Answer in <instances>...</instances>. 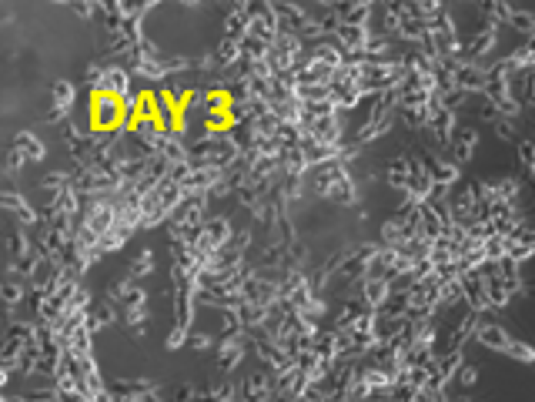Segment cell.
<instances>
[{
  "instance_id": "1",
  "label": "cell",
  "mask_w": 535,
  "mask_h": 402,
  "mask_svg": "<svg viewBox=\"0 0 535 402\" xmlns=\"http://www.w3.org/2000/svg\"><path fill=\"white\" fill-rule=\"evenodd\" d=\"M475 342L485 345V349H492V352H502V356L515 359V362H522V366H532L535 362L532 345L515 339V335H512L502 322H495V319H482V322H478V328H475Z\"/></svg>"
},
{
  "instance_id": "2",
  "label": "cell",
  "mask_w": 535,
  "mask_h": 402,
  "mask_svg": "<svg viewBox=\"0 0 535 402\" xmlns=\"http://www.w3.org/2000/svg\"><path fill=\"white\" fill-rule=\"evenodd\" d=\"M3 208H7L10 215H17V221H20L24 228H34V225L41 221V215L34 212L31 205L24 201V195H20V191H14V188H7V191H3Z\"/></svg>"
},
{
  "instance_id": "3",
  "label": "cell",
  "mask_w": 535,
  "mask_h": 402,
  "mask_svg": "<svg viewBox=\"0 0 535 402\" xmlns=\"http://www.w3.org/2000/svg\"><path fill=\"white\" fill-rule=\"evenodd\" d=\"M431 178H435V188H438V191H452V188H459L462 168L455 165V161L431 158Z\"/></svg>"
},
{
  "instance_id": "4",
  "label": "cell",
  "mask_w": 535,
  "mask_h": 402,
  "mask_svg": "<svg viewBox=\"0 0 535 402\" xmlns=\"http://www.w3.org/2000/svg\"><path fill=\"white\" fill-rule=\"evenodd\" d=\"M214 352H217V366L224 372H231L241 362V356H245V339L241 335H228V339H221V345Z\"/></svg>"
},
{
  "instance_id": "5",
  "label": "cell",
  "mask_w": 535,
  "mask_h": 402,
  "mask_svg": "<svg viewBox=\"0 0 535 402\" xmlns=\"http://www.w3.org/2000/svg\"><path fill=\"white\" fill-rule=\"evenodd\" d=\"M385 178H388V185L398 188V191L405 195V191L412 188V158H405V155L392 158V161H388V174H385Z\"/></svg>"
},
{
  "instance_id": "6",
  "label": "cell",
  "mask_w": 535,
  "mask_h": 402,
  "mask_svg": "<svg viewBox=\"0 0 535 402\" xmlns=\"http://www.w3.org/2000/svg\"><path fill=\"white\" fill-rule=\"evenodd\" d=\"M14 151L24 158V161H44V155H47L44 141H37V134H31V131H20V134H17Z\"/></svg>"
},
{
  "instance_id": "7",
  "label": "cell",
  "mask_w": 535,
  "mask_h": 402,
  "mask_svg": "<svg viewBox=\"0 0 535 402\" xmlns=\"http://www.w3.org/2000/svg\"><path fill=\"white\" fill-rule=\"evenodd\" d=\"M475 148H478V134H475L472 127H462V131H455V138H452L455 165H465V161H472Z\"/></svg>"
},
{
  "instance_id": "8",
  "label": "cell",
  "mask_w": 535,
  "mask_h": 402,
  "mask_svg": "<svg viewBox=\"0 0 535 402\" xmlns=\"http://www.w3.org/2000/svg\"><path fill=\"white\" fill-rule=\"evenodd\" d=\"M54 104L57 108H67L71 111V104H74V84L71 81H54Z\"/></svg>"
},
{
  "instance_id": "9",
  "label": "cell",
  "mask_w": 535,
  "mask_h": 402,
  "mask_svg": "<svg viewBox=\"0 0 535 402\" xmlns=\"http://www.w3.org/2000/svg\"><path fill=\"white\" fill-rule=\"evenodd\" d=\"M24 295H27V282H17V279L3 282V302H7V309H14Z\"/></svg>"
},
{
  "instance_id": "10",
  "label": "cell",
  "mask_w": 535,
  "mask_h": 402,
  "mask_svg": "<svg viewBox=\"0 0 535 402\" xmlns=\"http://www.w3.org/2000/svg\"><path fill=\"white\" fill-rule=\"evenodd\" d=\"M154 272V251L151 248H144L138 258L131 262V279H141V275H151Z\"/></svg>"
},
{
  "instance_id": "11",
  "label": "cell",
  "mask_w": 535,
  "mask_h": 402,
  "mask_svg": "<svg viewBox=\"0 0 535 402\" xmlns=\"http://www.w3.org/2000/svg\"><path fill=\"white\" fill-rule=\"evenodd\" d=\"M495 131H499V138L502 141H515V134H519V131H515V121H508V118H499V121H495Z\"/></svg>"
},
{
  "instance_id": "12",
  "label": "cell",
  "mask_w": 535,
  "mask_h": 402,
  "mask_svg": "<svg viewBox=\"0 0 535 402\" xmlns=\"http://www.w3.org/2000/svg\"><path fill=\"white\" fill-rule=\"evenodd\" d=\"M459 386H465V389H472L475 382H478V369L475 366H462V372H459V379H455Z\"/></svg>"
},
{
  "instance_id": "13",
  "label": "cell",
  "mask_w": 535,
  "mask_h": 402,
  "mask_svg": "<svg viewBox=\"0 0 535 402\" xmlns=\"http://www.w3.org/2000/svg\"><path fill=\"white\" fill-rule=\"evenodd\" d=\"M211 335H191V339H187V345H194V349H208V345H211Z\"/></svg>"
},
{
  "instance_id": "14",
  "label": "cell",
  "mask_w": 535,
  "mask_h": 402,
  "mask_svg": "<svg viewBox=\"0 0 535 402\" xmlns=\"http://www.w3.org/2000/svg\"><path fill=\"white\" fill-rule=\"evenodd\" d=\"M7 402H31V399H20V396H10V399Z\"/></svg>"
}]
</instances>
